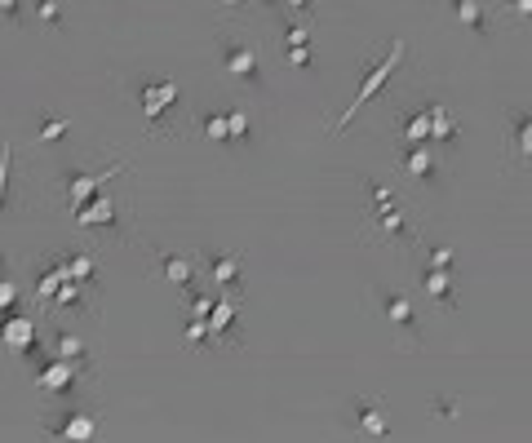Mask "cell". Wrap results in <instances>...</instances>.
Here are the masks:
<instances>
[{"label": "cell", "mask_w": 532, "mask_h": 443, "mask_svg": "<svg viewBox=\"0 0 532 443\" xmlns=\"http://www.w3.org/2000/svg\"><path fill=\"white\" fill-rule=\"evenodd\" d=\"M138 107L151 138H173V107H178V80H142Z\"/></svg>", "instance_id": "obj_1"}, {"label": "cell", "mask_w": 532, "mask_h": 443, "mask_svg": "<svg viewBox=\"0 0 532 443\" xmlns=\"http://www.w3.org/2000/svg\"><path fill=\"white\" fill-rule=\"evenodd\" d=\"M399 58H404V40H395V45L386 49V58H377V63L368 67V76L360 80V94L351 98V107L342 111V120H337V125H333V133H342V129L351 125V120H355V116H360V111L368 107V102H373V94H377V89H382L386 80H391V71H395V63H399Z\"/></svg>", "instance_id": "obj_2"}, {"label": "cell", "mask_w": 532, "mask_h": 443, "mask_svg": "<svg viewBox=\"0 0 532 443\" xmlns=\"http://www.w3.org/2000/svg\"><path fill=\"white\" fill-rule=\"evenodd\" d=\"M218 58H222V71H227L231 80H240V85H249V89L262 85V58H258V49H253L249 40L222 36L218 40Z\"/></svg>", "instance_id": "obj_3"}, {"label": "cell", "mask_w": 532, "mask_h": 443, "mask_svg": "<svg viewBox=\"0 0 532 443\" xmlns=\"http://www.w3.org/2000/svg\"><path fill=\"white\" fill-rule=\"evenodd\" d=\"M49 439H63V443H85L102 435V412L98 408H67L58 412L54 421L45 426Z\"/></svg>", "instance_id": "obj_4"}, {"label": "cell", "mask_w": 532, "mask_h": 443, "mask_svg": "<svg viewBox=\"0 0 532 443\" xmlns=\"http://www.w3.org/2000/svg\"><path fill=\"white\" fill-rule=\"evenodd\" d=\"M125 169H129V160H111V164H102V169H67L63 187H67L71 209H80L85 200H94V191L102 187V182H111L116 173H125Z\"/></svg>", "instance_id": "obj_5"}, {"label": "cell", "mask_w": 532, "mask_h": 443, "mask_svg": "<svg viewBox=\"0 0 532 443\" xmlns=\"http://www.w3.org/2000/svg\"><path fill=\"white\" fill-rule=\"evenodd\" d=\"M80 377H89L85 368L49 355L45 364H40V373H36V390H40V395H49V399H71V395H76V386H80Z\"/></svg>", "instance_id": "obj_6"}, {"label": "cell", "mask_w": 532, "mask_h": 443, "mask_svg": "<svg viewBox=\"0 0 532 443\" xmlns=\"http://www.w3.org/2000/svg\"><path fill=\"white\" fill-rule=\"evenodd\" d=\"M151 271L160 275L165 284L182 288V293H196V257L173 253V249H151Z\"/></svg>", "instance_id": "obj_7"}, {"label": "cell", "mask_w": 532, "mask_h": 443, "mask_svg": "<svg viewBox=\"0 0 532 443\" xmlns=\"http://www.w3.org/2000/svg\"><path fill=\"white\" fill-rule=\"evenodd\" d=\"M0 342H5L14 355H36L40 350V333H36V319L18 306V311L0 315Z\"/></svg>", "instance_id": "obj_8"}, {"label": "cell", "mask_w": 532, "mask_h": 443, "mask_svg": "<svg viewBox=\"0 0 532 443\" xmlns=\"http://www.w3.org/2000/svg\"><path fill=\"white\" fill-rule=\"evenodd\" d=\"M76 222L94 226V231H125V213H120L116 195H94V200H85L76 209Z\"/></svg>", "instance_id": "obj_9"}, {"label": "cell", "mask_w": 532, "mask_h": 443, "mask_svg": "<svg viewBox=\"0 0 532 443\" xmlns=\"http://www.w3.org/2000/svg\"><path fill=\"white\" fill-rule=\"evenodd\" d=\"M49 355L54 359H67V364L85 368V373H94V359H89V346L80 333H71V328L54 324V333H49Z\"/></svg>", "instance_id": "obj_10"}, {"label": "cell", "mask_w": 532, "mask_h": 443, "mask_svg": "<svg viewBox=\"0 0 532 443\" xmlns=\"http://www.w3.org/2000/svg\"><path fill=\"white\" fill-rule=\"evenodd\" d=\"M67 280V257H45V262L36 266V306L40 311H49V302H54V293L63 288Z\"/></svg>", "instance_id": "obj_11"}, {"label": "cell", "mask_w": 532, "mask_h": 443, "mask_svg": "<svg viewBox=\"0 0 532 443\" xmlns=\"http://www.w3.org/2000/svg\"><path fill=\"white\" fill-rule=\"evenodd\" d=\"M204 271H209V280L218 288H227V293H235V288L244 284L240 257H231V253H204Z\"/></svg>", "instance_id": "obj_12"}, {"label": "cell", "mask_w": 532, "mask_h": 443, "mask_svg": "<svg viewBox=\"0 0 532 443\" xmlns=\"http://www.w3.org/2000/svg\"><path fill=\"white\" fill-rule=\"evenodd\" d=\"M200 138H204V142H218V147H227V142H231V120H227V111H209V116H200Z\"/></svg>", "instance_id": "obj_13"}, {"label": "cell", "mask_w": 532, "mask_h": 443, "mask_svg": "<svg viewBox=\"0 0 532 443\" xmlns=\"http://www.w3.org/2000/svg\"><path fill=\"white\" fill-rule=\"evenodd\" d=\"M235 315H240V306L235 302H218L209 315V328H213V342H227V337L235 333Z\"/></svg>", "instance_id": "obj_14"}, {"label": "cell", "mask_w": 532, "mask_h": 443, "mask_svg": "<svg viewBox=\"0 0 532 443\" xmlns=\"http://www.w3.org/2000/svg\"><path fill=\"white\" fill-rule=\"evenodd\" d=\"M18 306H23V284H18L9 271H0V315L18 311Z\"/></svg>", "instance_id": "obj_15"}, {"label": "cell", "mask_w": 532, "mask_h": 443, "mask_svg": "<svg viewBox=\"0 0 532 443\" xmlns=\"http://www.w3.org/2000/svg\"><path fill=\"white\" fill-rule=\"evenodd\" d=\"M67 275H71V280L98 284V262H94L89 253H71V257H67Z\"/></svg>", "instance_id": "obj_16"}, {"label": "cell", "mask_w": 532, "mask_h": 443, "mask_svg": "<svg viewBox=\"0 0 532 443\" xmlns=\"http://www.w3.org/2000/svg\"><path fill=\"white\" fill-rule=\"evenodd\" d=\"M382 302H386V315H391V324H395V328H408V333H413V306H408L399 293H386Z\"/></svg>", "instance_id": "obj_17"}, {"label": "cell", "mask_w": 532, "mask_h": 443, "mask_svg": "<svg viewBox=\"0 0 532 443\" xmlns=\"http://www.w3.org/2000/svg\"><path fill=\"white\" fill-rule=\"evenodd\" d=\"M360 430H368V435H391V421H386V412L377 404H360Z\"/></svg>", "instance_id": "obj_18"}, {"label": "cell", "mask_w": 532, "mask_h": 443, "mask_svg": "<svg viewBox=\"0 0 532 443\" xmlns=\"http://www.w3.org/2000/svg\"><path fill=\"white\" fill-rule=\"evenodd\" d=\"M9 169H14V142H0V213L9 200Z\"/></svg>", "instance_id": "obj_19"}, {"label": "cell", "mask_w": 532, "mask_h": 443, "mask_svg": "<svg viewBox=\"0 0 532 443\" xmlns=\"http://www.w3.org/2000/svg\"><path fill=\"white\" fill-rule=\"evenodd\" d=\"M227 120H231V142H249V116L240 107H231Z\"/></svg>", "instance_id": "obj_20"}, {"label": "cell", "mask_w": 532, "mask_h": 443, "mask_svg": "<svg viewBox=\"0 0 532 443\" xmlns=\"http://www.w3.org/2000/svg\"><path fill=\"white\" fill-rule=\"evenodd\" d=\"M36 14L45 27H63V9H58L54 0H36Z\"/></svg>", "instance_id": "obj_21"}, {"label": "cell", "mask_w": 532, "mask_h": 443, "mask_svg": "<svg viewBox=\"0 0 532 443\" xmlns=\"http://www.w3.org/2000/svg\"><path fill=\"white\" fill-rule=\"evenodd\" d=\"M431 138H439V142H444V138H453V120H448L444 116V107H431Z\"/></svg>", "instance_id": "obj_22"}, {"label": "cell", "mask_w": 532, "mask_h": 443, "mask_svg": "<svg viewBox=\"0 0 532 443\" xmlns=\"http://www.w3.org/2000/svg\"><path fill=\"white\" fill-rule=\"evenodd\" d=\"M404 164H408V173H417V178H426V173H431V156H426V151H408Z\"/></svg>", "instance_id": "obj_23"}, {"label": "cell", "mask_w": 532, "mask_h": 443, "mask_svg": "<svg viewBox=\"0 0 532 443\" xmlns=\"http://www.w3.org/2000/svg\"><path fill=\"white\" fill-rule=\"evenodd\" d=\"M67 138V120H45L40 125V142H63Z\"/></svg>", "instance_id": "obj_24"}, {"label": "cell", "mask_w": 532, "mask_h": 443, "mask_svg": "<svg viewBox=\"0 0 532 443\" xmlns=\"http://www.w3.org/2000/svg\"><path fill=\"white\" fill-rule=\"evenodd\" d=\"M187 302H191V315H213V306H218L209 293H204V288H196V293H191Z\"/></svg>", "instance_id": "obj_25"}, {"label": "cell", "mask_w": 532, "mask_h": 443, "mask_svg": "<svg viewBox=\"0 0 532 443\" xmlns=\"http://www.w3.org/2000/svg\"><path fill=\"white\" fill-rule=\"evenodd\" d=\"M426 129H431V111H426V116H417V120H408V142H422L426 138Z\"/></svg>", "instance_id": "obj_26"}, {"label": "cell", "mask_w": 532, "mask_h": 443, "mask_svg": "<svg viewBox=\"0 0 532 443\" xmlns=\"http://www.w3.org/2000/svg\"><path fill=\"white\" fill-rule=\"evenodd\" d=\"M457 14H462L466 27H475V32H479V9H475V0H457Z\"/></svg>", "instance_id": "obj_27"}, {"label": "cell", "mask_w": 532, "mask_h": 443, "mask_svg": "<svg viewBox=\"0 0 532 443\" xmlns=\"http://www.w3.org/2000/svg\"><path fill=\"white\" fill-rule=\"evenodd\" d=\"M426 288H431V293H435V297H444V302H448V275H439V271H431V275H426Z\"/></svg>", "instance_id": "obj_28"}, {"label": "cell", "mask_w": 532, "mask_h": 443, "mask_svg": "<svg viewBox=\"0 0 532 443\" xmlns=\"http://www.w3.org/2000/svg\"><path fill=\"white\" fill-rule=\"evenodd\" d=\"M306 36H311V32H306L302 23H293L289 32H284V45H289V49H298V45H306Z\"/></svg>", "instance_id": "obj_29"}, {"label": "cell", "mask_w": 532, "mask_h": 443, "mask_svg": "<svg viewBox=\"0 0 532 443\" xmlns=\"http://www.w3.org/2000/svg\"><path fill=\"white\" fill-rule=\"evenodd\" d=\"M18 14H23V0H0V18H5V23H14Z\"/></svg>", "instance_id": "obj_30"}, {"label": "cell", "mask_w": 532, "mask_h": 443, "mask_svg": "<svg viewBox=\"0 0 532 443\" xmlns=\"http://www.w3.org/2000/svg\"><path fill=\"white\" fill-rule=\"evenodd\" d=\"M289 63H293V67H311V54H306V45L289 49Z\"/></svg>", "instance_id": "obj_31"}, {"label": "cell", "mask_w": 532, "mask_h": 443, "mask_svg": "<svg viewBox=\"0 0 532 443\" xmlns=\"http://www.w3.org/2000/svg\"><path fill=\"white\" fill-rule=\"evenodd\" d=\"M227 9H235V5H266V0H222Z\"/></svg>", "instance_id": "obj_32"}, {"label": "cell", "mask_w": 532, "mask_h": 443, "mask_svg": "<svg viewBox=\"0 0 532 443\" xmlns=\"http://www.w3.org/2000/svg\"><path fill=\"white\" fill-rule=\"evenodd\" d=\"M289 5H293V9H306V0H289Z\"/></svg>", "instance_id": "obj_33"}, {"label": "cell", "mask_w": 532, "mask_h": 443, "mask_svg": "<svg viewBox=\"0 0 532 443\" xmlns=\"http://www.w3.org/2000/svg\"><path fill=\"white\" fill-rule=\"evenodd\" d=\"M0 271H5V253H0Z\"/></svg>", "instance_id": "obj_34"}]
</instances>
